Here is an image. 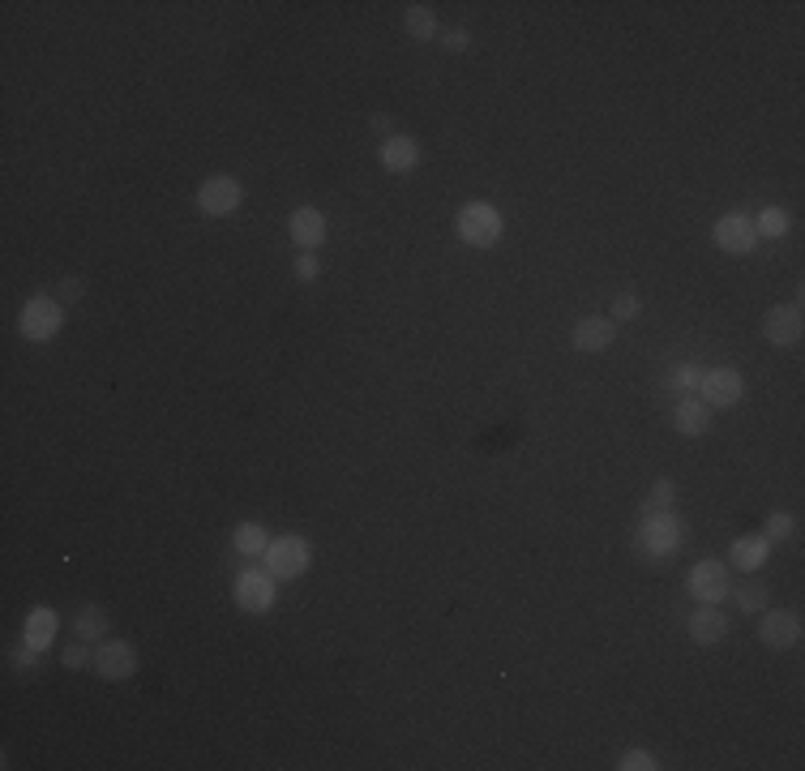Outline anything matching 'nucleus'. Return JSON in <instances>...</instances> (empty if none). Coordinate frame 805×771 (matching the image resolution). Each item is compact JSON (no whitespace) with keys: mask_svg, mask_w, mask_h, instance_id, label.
I'll use <instances>...</instances> for the list:
<instances>
[{"mask_svg":"<svg viewBox=\"0 0 805 771\" xmlns=\"http://www.w3.org/2000/svg\"><path fill=\"white\" fill-rule=\"evenodd\" d=\"M767 553H771V540L767 536H737L733 549H728V557H733V566L741 574H754L767 566Z\"/></svg>","mask_w":805,"mask_h":771,"instance_id":"nucleus-18","label":"nucleus"},{"mask_svg":"<svg viewBox=\"0 0 805 771\" xmlns=\"http://www.w3.org/2000/svg\"><path fill=\"white\" fill-rule=\"evenodd\" d=\"M56 639V613L48 609V604H39V609L26 613V626H22V643L35 647V652H48Z\"/></svg>","mask_w":805,"mask_h":771,"instance_id":"nucleus-17","label":"nucleus"},{"mask_svg":"<svg viewBox=\"0 0 805 771\" xmlns=\"http://www.w3.org/2000/svg\"><path fill=\"white\" fill-rule=\"evenodd\" d=\"M690 596L698 604H720L728 596V566L720 562H698L690 570Z\"/></svg>","mask_w":805,"mask_h":771,"instance_id":"nucleus-9","label":"nucleus"},{"mask_svg":"<svg viewBox=\"0 0 805 771\" xmlns=\"http://www.w3.org/2000/svg\"><path fill=\"white\" fill-rule=\"evenodd\" d=\"M758 639L776 652H788L801 639V617L793 609H763V622H758Z\"/></svg>","mask_w":805,"mask_h":771,"instance_id":"nucleus-8","label":"nucleus"},{"mask_svg":"<svg viewBox=\"0 0 805 771\" xmlns=\"http://www.w3.org/2000/svg\"><path fill=\"white\" fill-rule=\"evenodd\" d=\"M459 240L463 245H472V249H493L497 240H501V215H497V206H489V202H467L463 210H459Z\"/></svg>","mask_w":805,"mask_h":771,"instance_id":"nucleus-2","label":"nucleus"},{"mask_svg":"<svg viewBox=\"0 0 805 771\" xmlns=\"http://www.w3.org/2000/svg\"><path fill=\"white\" fill-rule=\"evenodd\" d=\"M309 562H313V549H309V540L296 536V532L266 544V570L275 574V579H300V574L309 570Z\"/></svg>","mask_w":805,"mask_h":771,"instance_id":"nucleus-3","label":"nucleus"},{"mask_svg":"<svg viewBox=\"0 0 805 771\" xmlns=\"http://www.w3.org/2000/svg\"><path fill=\"white\" fill-rule=\"evenodd\" d=\"M698 377H703V369H694V365H677L673 373H668V386H673L677 395H690V390H698Z\"/></svg>","mask_w":805,"mask_h":771,"instance_id":"nucleus-26","label":"nucleus"},{"mask_svg":"<svg viewBox=\"0 0 805 771\" xmlns=\"http://www.w3.org/2000/svg\"><path fill=\"white\" fill-rule=\"evenodd\" d=\"M373 129H377V133H386V138H390V116H373Z\"/></svg>","mask_w":805,"mask_h":771,"instance_id":"nucleus-34","label":"nucleus"},{"mask_svg":"<svg viewBox=\"0 0 805 771\" xmlns=\"http://www.w3.org/2000/svg\"><path fill=\"white\" fill-rule=\"evenodd\" d=\"M754 240H758V232H754V223H750L746 215H724V219L716 223V245H720L724 253L741 257V253L754 249Z\"/></svg>","mask_w":805,"mask_h":771,"instance_id":"nucleus-15","label":"nucleus"},{"mask_svg":"<svg viewBox=\"0 0 805 771\" xmlns=\"http://www.w3.org/2000/svg\"><path fill=\"white\" fill-rule=\"evenodd\" d=\"M292 270H296V279H300V283H313L322 266H317V257H313V253H296V266H292Z\"/></svg>","mask_w":805,"mask_h":771,"instance_id":"nucleus-31","label":"nucleus"},{"mask_svg":"<svg viewBox=\"0 0 805 771\" xmlns=\"http://www.w3.org/2000/svg\"><path fill=\"white\" fill-rule=\"evenodd\" d=\"M681 544V527H677V519L673 514H647L643 519V549L651 553V557H660V553H668V549H677Z\"/></svg>","mask_w":805,"mask_h":771,"instance_id":"nucleus-14","label":"nucleus"},{"mask_svg":"<svg viewBox=\"0 0 805 771\" xmlns=\"http://www.w3.org/2000/svg\"><path fill=\"white\" fill-rule=\"evenodd\" d=\"M442 48H446V52H467V48H472V35H467V30H446V35H442Z\"/></svg>","mask_w":805,"mask_h":771,"instance_id":"nucleus-32","label":"nucleus"},{"mask_svg":"<svg viewBox=\"0 0 805 771\" xmlns=\"http://www.w3.org/2000/svg\"><path fill=\"white\" fill-rule=\"evenodd\" d=\"M232 544H236V553H245V557H266L270 536H266L262 523H240L236 536H232Z\"/></svg>","mask_w":805,"mask_h":771,"instance_id":"nucleus-20","label":"nucleus"},{"mask_svg":"<svg viewBox=\"0 0 805 771\" xmlns=\"http://www.w3.org/2000/svg\"><path fill=\"white\" fill-rule=\"evenodd\" d=\"M673 480H656V485H651V497H647V502H643V519H647V514H664V510H673Z\"/></svg>","mask_w":805,"mask_h":771,"instance_id":"nucleus-24","label":"nucleus"},{"mask_svg":"<svg viewBox=\"0 0 805 771\" xmlns=\"http://www.w3.org/2000/svg\"><path fill=\"white\" fill-rule=\"evenodd\" d=\"M236 604L245 613L275 609V574H270V570H245L236 579Z\"/></svg>","mask_w":805,"mask_h":771,"instance_id":"nucleus-7","label":"nucleus"},{"mask_svg":"<svg viewBox=\"0 0 805 771\" xmlns=\"http://www.w3.org/2000/svg\"><path fill=\"white\" fill-rule=\"evenodd\" d=\"M639 309H643V300L626 292V296L613 300V313H609V317H613V322H630V317H639Z\"/></svg>","mask_w":805,"mask_h":771,"instance_id":"nucleus-29","label":"nucleus"},{"mask_svg":"<svg viewBox=\"0 0 805 771\" xmlns=\"http://www.w3.org/2000/svg\"><path fill=\"white\" fill-rule=\"evenodd\" d=\"M724 634H728V617L720 613V604H698L694 617H690V639L711 647V643H720Z\"/></svg>","mask_w":805,"mask_h":771,"instance_id":"nucleus-16","label":"nucleus"},{"mask_svg":"<svg viewBox=\"0 0 805 771\" xmlns=\"http://www.w3.org/2000/svg\"><path fill=\"white\" fill-rule=\"evenodd\" d=\"M240 202H245V189H240L236 176H210L202 189H197V210L210 219H227L236 215Z\"/></svg>","mask_w":805,"mask_h":771,"instance_id":"nucleus-5","label":"nucleus"},{"mask_svg":"<svg viewBox=\"0 0 805 771\" xmlns=\"http://www.w3.org/2000/svg\"><path fill=\"white\" fill-rule=\"evenodd\" d=\"M737 604H741V613H763L767 609V587L763 583H746L737 592Z\"/></svg>","mask_w":805,"mask_h":771,"instance_id":"nucleus-25","label":"nucleus"},{"mask_svg":"<svg viewBox=\"0 0 805 771\" xmlns=\"http://www.w3.org/2000/svg\"><path fill=\"white\" fill-rule=\"evenodd\" d=\"M741 395H746V377H741L737 369H703V377H698V399H703L711 412H720V407H737Z\"/></svg>","mask_w":805,"mask_h":771,"instance_id":"nucleus-4","label":"nucleus"},{"mask_svg":"<svg viewBox=\"0 0 805 771\" xmlns=\"http://www.w3.org/2000/svg\"><path fill=\"white\" fill-rule=\"evenodd\" d=\"M763 536H767V540H788V536H793V514L776 510V514L767 519V532H763Z\"/></svg>","mask_w":805,"mask_h":771,"instance_id":"nucleus-28","label":"nucleus"},{"mask_svg":"<svg viewBox=\"0 0 805 771\" xmlns=\"http://www.w3.org/2000/svg\"><path fill=\"white\" fill-rule=\"evenodd\" d=\"M90 660H95V656H90V652H86V647H82V643H73V647H65V652H60V664H65V669H69V673H78V669H86V664H90Z\"/></svg>","mask_w":805,"mask_h":771,"instance_id":"nucleus-30","label":"nucleus"},{"mask_svg":"<svg viewBox=\"0 0 805 771\" xmlns=\"http://www.w3.org/2000/svg\"><path fill=\"white\" fill-rule=\"evenodd\" d=\"M60 326H65V305L52 300V296H30L22 305V313H18V330H22V339H30V343L56 339Z\"/></svg>","mask_w":805,"mask_h":771,"instance_id":"nucleus-1","label":"nucleus"},{"mask_svg":"<svg viewBox=\"0 0 805 771\" xmlns=\"http://www.w3.org/2000/svg\"><path fill=\"white\" fill-rule=\"evenodd\" d=\"M287 232H292L300 253H313L326 240V215L322 210H313V206H296L292 219H287Z\"/></svg>","mask_w":805,"mask_h":771,"instance_id":"nucleus-12","label":"nucleus"},{"mask_svg":"<svg viewBox=\"0 0 805 771\" xmlns=\"http://www.w3.org/2000/svg\"><path fill=\"white\" fill-rule=\"evenodd\" d=\"M73 630H78V639H82V643L103 639V630H108V613L95 609V604H86V609L78 613V622H73Z\"/></svg>","mask_w":805,"mask_h":771,"instance_id":"nucleus-22","label":"nucleus"},{"mask_svg":"<svg viewBox=\"0 0 805 771\" xmlns=\"http://www.w3.org/2000/svg\"><path fill=\"white\" fill-rule=\"evenodd\" d=\"M621 771H656L660 763L651 759V750H626L621 754V763H617Z\"/></svg>","mask_w":805,"mask_h":771,"instance_id":"nucleus-27","label":"nucleus"},{"mask_svg":"<svg viewBox=\"0 0 805 771\" xmlns=\"http://www.w3.org/2000/svg\"><path fill=\"white\" fill-rule=\"evenodd\" d=\"M95 673L108 677V682H125V677L138 673V647L129 639H108L95 647Z\"/></svg>","mask_w":805,"mask_h":771,"instance_id":"nucleus-6","label":"nucleus"},{"mask_svg":"<svg viewBox=\"0 0 805 771\" xmlns=\"http://www.w3.org/2000/svg\"><path fill=\"white\" fill-rule=\"evenodd\" d=\"M403 26H407V35L412 39H437V18L429 13V5H407Z\"/></svg>","mask_w":805,"mask_h":771,"instance_id":"nucleus-21","label":"nucleus"},{"mask_svg":"<svg viewBox=\"0 0 805 771\" xmlns=\"http://www.w3.org/2000/svg\"><path fill=\"white\" fill-rule=\"evenodd\" d=\"M673 429L686 433V437H703L711 433V407L703 399H681L677 412H673Z\"/></svg>","mask_w":805,"mask_h":771,"instance_id":"nucleus-19","label":"nucleus"},{"mask_svg":"<svg viewBox=\"0 0 805 771\" xmlns=\"http://www.w3.org/2000/svg\"><path fill=\"white\" fill-rule=\"evenodd\" d=\"M82 279H60V300H82Z\"/></svg>","mask_w":805,"mask_h":771,"instance_id":"nucleus-33","label":"nucleus"},{"mask_svg":"<svg viewBox=\"0 0 805 771\" xmlns=\"http://www.w3.org/2000/svg\"><path fill=\"white\" fill-rule=\"evenodd\" d=\"M377 155H382L386 172L407 176V172H416V163H420V146H416V138H407V133H390Z\"/></svg>","mask_w":805,"mask_h":771,"instance_id":"nucleus-13","label":"nucleus"},{"mask_svg":"<svg viewBox=\"0 0 805 771\" xmlns=\"http://www.w3.org/2000/svg\"><path fill=\"white\" fill-rule=\"evenodd\" d=\"M613 339H617V322H613V317H583V322L574 326V335H570L574 352H587V356L609 352Z\"/></svg>","mask_w":805,"mask_h":771,"instance_id":"nucleus-10","label":"nucleus"},{"mask_svg":"<svg viewBox=\"0 0 805 771\" xmlns=\"http://www.w3.org/2000/svg\"><path fill=\"white\" fill-rule=\"evenodd\" d=\"M754 232L758 236H771V240H780L784 232H788V215L780 206H767V210H758V223H754Z\"/></svg>","mask_w":805,"mask_h":771,"instance_id":"nucleus-23","label":"nucleus"},{"mask_svg":"<svg viewBox=\"0 0 805 771\" xmlns=\"http://www.w3.org/2000/svg\"><path fill=\"white\" fill-rule=\"evenodd\" d=\"M763 339H767L771 347H793V343H801V309H797V305H776V309H767V317H763Z\"/></svg>","mask_w":805,"mask_h":771,"instance_id":"nucleus-11","label":"nucleus"}]
</instances>
